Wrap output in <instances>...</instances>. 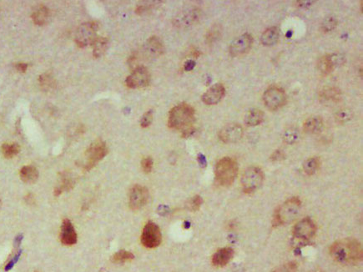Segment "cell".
<instances>
[{
    "mask_svg": "<svg viewBox=\"0 0 363 272\" xmlns=\"http://www.w3.org/2000/svg\"><path fill=\"white\" fill-rule=\"evenodd\" d=\"M330 256L341 265H354L362 261V246L353 238L340 239L331 245Z\"/></svg>",
    "mask_w": 363,
    "mask_h": 272,
    "instance_id": "1",
    "label": "cell"
},
{
    "mask_svg": "<svg viewBox=\"0 0 363 272\" xmlns=\"http://www.w3.org/2000/svg\"><path fill=\"white\" fill-rule=\"evenodd\" d=\"M194 108L188 103H180L169 111L168 125L169 128L181 131L184 138H187L194 133Z\"/></svg>",
    "mask_w": 363,
    "mask_h": 272,
    "instance_id": "2",
    "label": "cell"
},
{
    "mask_svg": "<svg viewBox=\"0 0 363 272\" xmlns=\"http://www.w3.org/2000/svg\"><path fill=\"white\" fill-rule=\"evenodd\" d=\"M238 164L233 158L224 157L217 162L215 168V179L220 186L229 187L238 175Z\"/></svg>",
    "mask_w": 363,
    "mask_h": 272,
    "instance_id": "3",
    "label": "cell"
},
{
    "mask_svg": "<svg viewBox=\"0 0 363 272\" xmlns=\"http://www.w3.org/2000/svg\"><path fill=\"white\" fill-rule=\"evenodd\" d=\"M302 208V201L298 197H292L285 201L275 210L273 215L272 226L278 227L292 222L297 217Z\"/></svg>",
    "mask_w": 363,
    "mask_h": 272,
    "instance_id": "4",
    "label": "cell"
},
{
    "mask_svg": "<svg viewBox=\"0 0 363 272\" xmlns=\"http://www.w3.org/2000/svg\"><path fill=\"white\" fill-rule=\"evenodd\" d=\"M264 173L258 166H250L244 171L242 177L244 193L251 194L257 192L264 181Z\"/></svg>",
    "mask_w": 363,
    "mask_h": 272,
    "instance_id": "5",
    "label": "cell"
},
{
    "mask_svg": "<svg viewBox=\"0 0 363 272\" xmlns=\"http://www.w3.org/2000/svg\"><path fill=\"white\" fill-rule=\"evenodd\" d=\"M108 154V148L105 142L101 140H95L90 145L86 152V164L83 168L90 171L95 167Z\"/></svg>",
    "mask_w": 363,
    "mask_h": 272,
    "instance_id": "6",
    "label": "cell"
},
{
    "mask_svg": "<svg viewBox=\"0 0 363 272\" xmlns=\"http://www.w3.org/2000/svg\"><path fill=\"white\" fill-rule=\"evenodd\" d=\"M99 24L95 21L86 22L79 25L75 34V42L79 48L91 45L97 38Z\"/></svg>",
    "mask_w": 363,
    "mask_h": 272,
    "instance_id": "7",
    "label": "cell"
},
{
    "mask_svg": "<svg viewBox=\"0 0 363 272\" xmlns=\"http://www.w3.org/2000/svg\"><path fill=\"white\" fill-rule=\"evenodd\" d=\"M287 94L278 86H271L265 91L263 102L269 111H278L287 103Z\"/></svg>",
    "mask_w": 363,
    "mask_h": 272,
    "instance_id": "8",
    "label": "cell"
},
{
    "mask_svg": "<svg viewBox=\"0 0 363 272\" xmlns=\"http://www.w3.org/2000/svg\"><path fill=\"white\" fill-rule=\"evenodd\" d=\"M140 241L144 247L149 249L158 247L162 241L160 227L156 223L148 222L144 225Z\"/></svg>",
    "mask_w": 363,
    "mask_h": 272,
    "instance_id": "9",
    "label": "cell"
},
{
    "mask_svg": "<svg viewBox=\"0 0 363 272\" xmlns=\"http://www.w3.org/2000/svg\"><path fill=\"white\" fill-rule=\"evenodd\" d=\"M316 225L311 219L304 218L298 221L292 229L294 238L299 241H309L316 235Z\"/></svg>",
    "mask_w": 363,
    "mask_h": 272,
    "instance_id": "10",
    "label": "cell"
},
{
    "mask_svg": "<svg viewBox=\"0 0 363 272\" xmlns=\"http://www.w3.org/2000/svg\"><path fill=\"white\" fill-rule=\"evenodd\" d=\"M151 81L149 70L144 66H138L125 79L126 86L131 89H140L148 86Z\"/></svg>",
    "mask_w": 363,
    "mask_h": 272,
    "instance_id": "11",
    "label": "cell"
},
{
    "mask_svg": "<svg viewBox=\"0 0 363 272\" xmlns=\"http://www.w3.org/2000/svg\"><path fill=\"white\" fill-rule=\"evenodd\" d=\"M201 11L197 7H189L181 10L173 19V25L180 29H185L194 25L200 17Z\"/></svg>",
    "mask_w": 363,
    "mask_h": 272,
    "instance_id": "12",
    "label": "cell"
},
{
    "mask_svg": "<svg viewBox=\"0 0 363 272\" xmlns=\"http://www.w3.org/2000/svg\"><path fill=\"white\" fill-rule=\"evenodd\" d=\"M149 200V191L146 187L136 184L131 188L129 195V205L133 211H138L146 205Z\"/></svg>",
    "mask_w": 363,
    "mask_h": 272,
    "instance_id": "13",
    "label": "cell"
},
{
    "mask_svg": "<svg viewBox=\"0 0 363 272\" xmlns=\"http://www.w3.org/2000/svg\"><path fill=\"white\" fill-rule=\"evenodd\" d=\"M253 38L251 34H246L240 35L230 43L229 52L232 57L241 56L250 51L252 46Z\"/></svg>",
    "mask_w": 363,
    "mask_h": 272,
    "instance_id": "14",
    "label": "cell"
},
{
    "mask_svg": "<svg viewBox=\"0 0 363 272\" xmlns=\"http://www.w3.org/2000/svg\"><path fill=\"white\" fill-rule=\"evenodd\" d=\"M244 130L242 125L230 124L221 129L219 132V138L221 141L226 144H234L242 140Z\"/></svg>",
    "mask_w": 363,
    "mask_h": 272,
    "instance_id": "15",
    "label": "cell"
},
{
    "mask_svg": "<svg viewBox=\"0 0 363 272\" xmlns=\"http://www.w3.org/2000/svg\"><path fill=\"white\" fill-rule=\"evenodd\" d=\"M226 95V89L221 83H216L206 90L201 97L202 101L207 106H214L221 101Z\"/></svg>",
    "mask_w": 363,
    "mask_h": 272,
    "instance_id": "16",
    "label": "cell"
},
{
    "mask_svg": "<svg viewBox=\"0 0 363 272\" xmlns=\"http://www.w3.org/2000/svg\"><path fill=\"white\" fill-rule=\"evenodd\" d=\"M343 99V93L336 87H326L319 92V100L326 106H333Z\"/></svg>",
    "mask_w": 363,
    "mask_h": 272,
    "instance_id": "17",
    "label": "cell"
},
{
    "mask_svg": "<svg viewBox=\"0 0 363 272\" xmlns=\"http://www.w3.org/2000/svg\"><path fill=\"white\" fill-rule=\"evenodd\" d=\"M78 236L74 225L69 219H65L62 223L60 241L65 245H73L77 243Z\"/></svg>",
    "mask_w": 363,
    "mask_h": 272,
    "instance_id": "18",
    "label": "cell"
},
{
    "mask_svg": "<svg viewBox=\"0 0 363 272\" xmlns=\"http://www.w3.org/2000/svg\"><path fill=\"white\" fill-rule=\"evenodd\" d=\"M234 257V250L230 247H224L217 250L212 257V265L216 267L226 266Z\"/></svg>",
    "mask_w": 363,
    "mask_h": 272,
    "instance_id": "19",
    "label": "cell"
},
{
    "mask_svg": "<svg viewBox=\"0 0 363 272\" xmlns=\"http://www.w3.org/2000/svg\"><path fill=\"white\" fill-rule=\"evenodd\" d=\"M144 52L148 54V56L156 58L165 52V46L158 37H151L144 45Z\"/></svg>",
    "mask_w": 363,
    "mask_h": 272,
    "instance_id": "20",
    "label": "cell"
},
{
    "mask_svg": "<svg viewBox=\"0 0 363 272\" xmlns=\"http://www.w3.org/2000/svg\"><path fill=\"white\" fill-rule=\"evenodd\" d=\"M324 129V122L323 118L319 116H312L304 122L303 131L310 135H316L322 132Z\"/></svg>",
    "mask_w": 363,
    "mask_h": 272,
    "instance_id": "21",
    "label": "cell"
},
{
    "mask_svg": "<svg viewBox=\"0 0 363 272\" xmlns=\"http://www.w3.org/2000/svg\"><path fill=\"white\" fill-rule=\"evenodd\" d=\"M280 38V30L277 27H271L265 30L261 36V43L266 47H271L277 44Z\"/></svg>",
    "mask_w": 363,
    "mask_h": 272,
    "instance_id": "22",
    "label": "cell"
},
{
    "mask_svg": "<svg viewBox=\"0 0 363 272\" xmlns=\"http://www.w3.org/2000/svg\"><path fill=\"white\" fill-rule=\"evenodd\" d=\"M74 185H75V181L68 173L61 174L59 184H57V186L54 189V196H59L63 192H69L73 189Z\"/></svg>",
    "mask_w": 363,
    "mask_h": 272,
    "instance_id": "23",
    "label": "cell"
},
{
    "mask_svg": "<svg viewBox=\"0 0 363 272\" xmlns=\"http://www.w3.org/2000/svg\"><path fill=\"white\" fill-rule=\"evenodd\" d=\"M265 119V114L259 109H251L246 113L245 116V124L246 125L254 127L262 124Z\"/></svg>",
    "mask_w": 363,
    "mask_h": 272,
    "instance_id": "24",
    "label": "cell"
},
{
    "mask_svg": "<svg viewBox=\"0 0 363 272\" xmlns=\"http://www.w3.org/2000/svg\"><path fill=\"white\" fill-rule=\"evenodd\" d=\"M20 178L24 182L34 184L38 179V170L32 165H25L20 170Z\"/></svg>",
    "mask_w": 363,
    "mask_h": 272,
    "instance_id": "25",
    "label": "cell"
},
{
    "mask_svg": "<svg viewBox=\"0 0 363 272\" xmlns=\"http://www.w3.org/2000/svg\"><path fill=\"white\" fill-rule=\"evenodd\" d=\"M50 17V10L45 5L38 6L32 14V19L37 25H44Z\"/></svg>",
    "mask_w": 363,
    "mask_h": 272,
    "instance_id": "26",
    "label": "cell"
},
{
    "mask_svg": "<svg viewBox=\"0 0 363 272\" xmlns=\"http://www.w3.org/2000/svg\"><path fill=\"white\" fill-rule=\"evenodd\" d=\"M93 55L95 58L103 56L108 49L109 41L104 37H97L92 45Z\"/></svg>",
    "mask_w": 363,
    "mask_h": 272,
    "instance_id": "27",
    "label": "cell"
},
{
    "mask_svg": "<svg viewBox=\"0 0 363 272\" xmlns=\"http://www.w3.org/2000/svg\"><path fill=\"white\" fill-rule=\"evenodd\" d=\"M321 160L318 157H311L307 159L303 164V171L308 176H312L320 169Z\"/></svg>",
    "mask_w": 363,
    "mask_h": 272,
    "instance_id": "28",
    "label": "cell"
},
{
    "mask_svg": "<svg viewBox=\"0 0 363 272\" xmlns=\"http://www.w3.org/2000/svg\"><path fill=\"white\" fill-rule=\"evenodd\" d=\"M41 88L46 92H50L56 87V82L50 73H45L39 77Z\"/></svg>",
    "mask_w": 363,
    "mask_h": 272,
    "instance_id": "29",
    "label": "cell"
},
{
    "mask_svg": "<svg viewBox=\"0 0 363 272\" xmlns=\"http://www.w3.org/2000/svg\"><path fill=\"white\" fill-rule=\"evenodd\" d=\"M1 151L6 159H12L20 151V147L17 143H5L1 147Z\"/></svg>",
    "mask_w": 363,
    "mask_h": 272,
    "instance_id": "30",
    "label": "cell"
},
{
    "mask_svg": "<svg viewBox=\"0 0 363 272\" xmlns=\"http://www.w3.org/2000/svg\"><path fill=\"white\" fill-rule=\"evenodd\" d=\"M318 69L324 75L331 74L335 70L332 61L330 59L329 54L322 57L318 62Z\"/></svg>",
    "mask_w": 363,
    "mask_h": 272,
    "instance_id": "31",
    "label": "cell"
},
{
    "mask_svg": "<svg viewBox=\"0 0 363 272\" xmlns=\"http://www.w3.org/2000/svg\"><path fill=\"white\" fill-rule=\"evenodd\" d=\"M134 258H135V256L131 252L121 250L113 255V257L111 258V261H112L113 263L123 264L128 262V261H132Z\"/></svg>",
    "mask_w": 363,
    "mask_h": 272,
    "instance_id": "32",
    "label": "cell"
},
{
    "mask_svg": "<svg viewBox=\"0 0 363 272\" xmlns=\"http://www.w3.org/2000/svg\"><path fill=\"white\" fill-rule=\"evenodd\" d=\"M299 140V131L297 129L291 128L287 129L283 134V140L286 144H293Z\"/></svg>",
    "mask_w": 363,
    "mask_h": 272,
    "instance_id": "33",
    "label": "cell"
},
{
    "mask_svg": "<svg viewBox=\"0 0 363 272\" xmlns=\"http://www.w3.org/2000/svg\"><path fill=\"white\" fill-rule=\"evenodd\" d=\"M353 117V113L349 109H343L336 113L335 119L340 124H346Z\"/></svg>",
    "mask_w": 363,
    "mask_h": 272,
    "instance_id": "34",
    "label": "cell"
},
{
    "mask_svg": "<svg viewBox=\"0 0 363 272\" xmlns=\"http://www.w3.org/2000/svg\"><path fill=\"white\" fill-rule=\"evenodd\" d=\"M337 26V19L334 16H328L322 23V30L324 33L332 31L336 29Z\"/></svg>",
    "mask_w": 363,
    "mask_h": 272,
    "instance_id": "35",
    "label": "cell"
},
{
    "mask_svg": "<svg viewBox=\"0 0 363 272\" xmlns=\"http://www.w3.org/2000/svg\"><path fill=\"white\" fill-rule=\"evenodd\" d=\"M221 35V29L219 25H214L206 34V43L212 44L219 39Z\"/></svg>",
    "mask_w": 363,
    "mask_h": 272,
    "instance_id": "36",
    "label": "cell"
},
{
    "mask_svg": "<svg viewBox=\"0 0 363 272\" xmlns=\"http://www.w3.org/2000/svg\"><path fill=\"white\" fill-rule=\"evenodd\" d=\"M203 203V199L200 196H196L192 197L188 203V209L192 212H196L200 210L201 205Z\"/></svg>",
    "mask_w": 363,
    "mask_h": 272,
    "instance_id": "37",
    "label": "cell"
},
{
    "mask_svg": "<svg viewBox=\"0 0 363 272\" xmlns=\"http://www.w3.org/2000/svg\"><path fill=\"white\" fill-rule=\"evenodd\" d=\"M272 272H297V264L291 261L275 268Z\"/></svg>",
    "mask_w": 363,
    "mask_h": 272,
    "instance_id": "38",
    "label": "cell"
},
{
    "mask_svg": "<svg viewBox=\"0 0 363 272\" xmlns=\"http://www.w3.org/2000/svg\"><path fill=\"white\" fill-rule=\"evenodd\" d=\"M152 121H153V112L152 111H147L140 119V126L142 128H147L152 124Z\"/></svg>",
    "mask_w": 363,
    "mask_h": 272,
    "instance_id": "39",
    "label": "cell"
},
{
    "mask_svg": "<svg viewBox=\"0 0 363 272\" xmlns=\"http://www.w3.org/2000/svg\"><path fill=\"white\" fill-rule=\"evenodd\" d=\"M153 160L152 157H145L141 161V167L145 174H150L153 169Z\"/></svg>",
    "mask_w": 363,
    "mask_h": 272,
    "instance_id": "40",
    "label": "cell"
},
{
    "mask_svg": "<svg viewBox=\"0 0 363 272\" xmlns=\"http://www.w3.org/2000/svg\"><path fill=\"white\" fill-rule=\"evenodd\" d=\"M285 158H286V155H285L284 151L277 150V151L273 152L270 157V160L273 162L282 161L284 160Z\"/></svg>",
    "mask_w": 363,
    "mask_h": 272,
    "instance_id": "41",
    "label": "cell"
},
{
    "mask_svg": "<svg viewBox=\"0 0 363 272\" xmlns=\"http://www.w3.org/2000/svg\"><path fill=\"white\" fill-rule=\"evenodd\" d=\"M21 255V252H18L17 254L14 256V258L12 259V260H10L9 261V263L7 264V265L5 266V270L6 271H8V270H11L12 268H13V266H14V264L18 261V258H19V257H20Z\"/></svg>",
    "mask_w": 363,
    "mask_h": 272,
    "instance_id": "42",
    "label": "cell"
},
{
    "mask_svg": "<svg viewBox=\"0 0 363 272\" xmlns=\"http://www.w3.org/2000/svg\"><path fill=\"white\" fill-rule=\"evenodd\" d=\"M195 66H196V62L192 59H189V60L186 61L184 66V69H185V71H190V70L194 69Z\"/></svg>",
    "mask_w": 363,
    "mask_h": 272,
    "instance_id": "43",
    "label": "cell"
},
{
    "mask_svg": "<svg viewBox=\"0 0 363 272\" xmlns=\"http://www.w3.org/2000/svg\"><path fill=\"white\" fill-rule=\"evenodd\" d=\"M314 3H315L314 1H304V0H303V1H297V2H295V4L297 5L298 7L307 8L313 5Z\"/></svg>",
    "mask_w": 363,
    "mask_h": 272,
    "instance_id": "44",
    "label": "cell"
},
{
    "mask_svg": "<svg viewBox=\"0 0 363 272\" xmlns=\"http://www.w3.org/2000/svg\"><path fill=\"white\" fill-rule=\"evenodd\" d=\"M16 69L19 71V72L25 73L28 69L27 64L19 63L16 65Z\"/></svg>",
    "mask_w": 363,
    "mask_h": 272,
    "instance_id": "45",
    "label": "cell"
},
{
    "mask_svg": "<svg viewBox=\"0 0 363 272\" xmlns=\"http://www.w3.org/2000/svg\"><path fill=\"white\" fill-rule=\"evenodd\" d=\"M25 201L27 202L28 205H34V197L32 194H29L25 197Z\"/></svg>",
    "mask_w": 363,
    "mask_h": 272,
    "instance_id": "46",
    "label": "cell"
},
{
    "mask_svg": "<svg viewBox=\"0 0 363 272\" xmlns=\"http://www.w3.org/2000/svg\"><path fill=\"white\" fill-rule=\"evenodd\" d=\"M22 238H23V236H21V235L16 237L15 240H14V244H15L16 246H18V245H20Z\"/></svg>",
    "mask_w": 363,
    "mask_h": 272,
    "instance_id": "47",
    "label": "cell"
},
{
    "mask_svg": "<svg viewBox=\"0 0 363 272\" xmlns=\"http://www.w3.org/2000/svg\"><path fill=\"white\" fill-rule=\"evenodd\" d=\"M1 206H2V200L0 199V208H1Z\"/></svg>",
    "mask_w": 363,
    "mask_h": 272,
    "instance_id": "48",
    "label": "cell"
},
{
    "mask_svg": "<svg viewBox=\"0 0 363 272\" xmlns=\"http://www.w3.org/2000/svg\"><path fill=\"white\" fill-rule=\"evenodd\" d=\"M34 272H38V271H34Z\"/></svg>",
    "mask_w": 363,
    "mask_h": 272,
    "instance_id": "49",
    "label": "cell"
}]
</instances>
